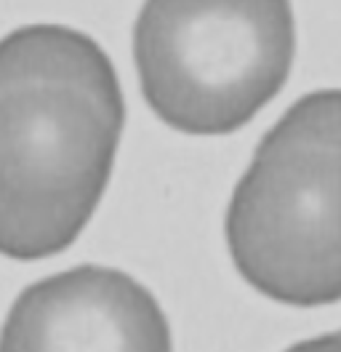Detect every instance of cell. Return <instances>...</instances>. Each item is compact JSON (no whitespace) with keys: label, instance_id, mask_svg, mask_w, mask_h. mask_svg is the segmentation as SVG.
<instances>
[{"label":"cell","instance_id":"cell-1","mask_svg":"<svg viewBox=\"0 0 341 352\" xmlns=\"http://www.w3.org/2000/svg\"><path fill=\"white\" fill-rule=\"evenodd\" d=\"M126 99L107 51L62 24L0 41V254L32 262L78 241L104 195Z\"/></svg>","mask_w":341,"mask_h":352},{"label":"cell","instance_id":"cell-2","mask_svg":"<svg viewBox=\"0 0 341 352\" xmlns=\"http://www.w3.org/2000/svg\"><path fill=\"white\" fill-rule=\"evenodd\" d=\"M224 235L258 294L291 307L341 302V88L301 96L264 133Z\"/></svg>","mask_w":341,"mask_h":352},{"label":"cell","instance_id":"cell-3","mask_svg":"<svg viewBox=\"0 0 341 352\" xmlns=\"http://www.w3.org/2000/svg\"><path fill=\"white\" fill-rule=\"evenodd\" d=\"M294 54V11L277 0H160L133 27L147 104L192 136H227L251 123L285 86Z\"/></svg>","mask_w":341,"mask_h":352},{"label":"cell","instance_id":"cell-4","mask_svg":"<svg viewBox=\"0 0 341 352\" xmlns=\"http://www.w3.org/2000/svg\"><path fill=\"white\" fill-rule=\"evenodd\" d=\"M0 352H173V339L163 307L139 280L80 264L21 291Z\"/></svg>","mask_w":341,"mask_h":352},{"label":"cell","instance_id":"cell-5","mask_svg":"<svg viewBox=\"0 0 341 352\" xmlns=\"http://www.w3.org/2000/svg\"><path fill=\"white\" fill-rule=\"evenodd\" d=\"M285 352H341V331L322 333L315 339H304L298 344H291Z\"/></svg>","mask_w":341,"mask_h":352}]
</instances>
